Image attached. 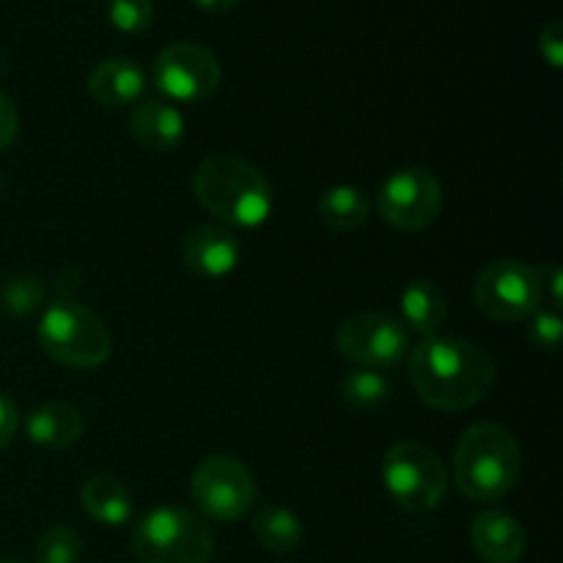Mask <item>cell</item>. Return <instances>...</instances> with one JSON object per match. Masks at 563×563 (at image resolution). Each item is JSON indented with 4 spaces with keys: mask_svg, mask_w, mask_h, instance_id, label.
Wrapping results in <instances>:
<instances>
[{
    "mask_svg": "<svg viewBox=\"0 0 563 563\" xmlns=\"http://www.w3.org/2000/svg\"><path fill=\"white\" fill-rule=\"evenodd\" d=\"M339 390L341 399L350 407H355V410H374V407L385 405V401L390 399L394 385H390V379L385 377L383 372H377V368L357 366L341 377Z\"/></svg>",
    "mask_w": 563,
    "mask_h": 563,
    "instance_id": "obj_21",
    "label": "cell"
},
{
    "mask_svg": "<svg viewBox=\"0 0 563 563\" xmlns=\"http://www.w3.org/2000/svg\"><path fill=\"white\" fill-rule=\"evenodd\" d=\"M154 20L152 0H110V22L121 33H143Z\"/></svg>",
    "mask_w": 563,
    "mask_h": 563,
    "instance_id": "obj_25",
    "label": "cell"
},
{
    "mask_svg": "<svg viewBox=\"0 0 563 563\" xmlns=\"http://www.w3.org/2000/svg\"><path fill=\"white\" fill-rule=\"evenodd\" d=\"M181 262L201 278H225L240 264V242L223 225H198L181 242Z\"/></svg>",
    "mask_w": 563,
    "mask_h": 563,
    "instance_id": "obj_12",
    "label": "cell"
},
{
    "mask_svg": "<svg viewBox=\"0 0 563 563\" xmlns=\"http://www.w3.org/2000/svg\"><path fill=\"white\" fill-rule=\"evenodd\" d=\"M471 544L487 563H517L526 555V531L511 515L487 509L473 517Z\"/></svg>",
    "mask_w": 563,
    "mask_h": 563,
    "instance_id": "obj_13",
    "label": "cell"
},
{
    "mask_svg": "<svg viewBox=\"0 0 563 563\" xmlns=\"http://www.w3.org/2000/svg\"><path fill=\"white\" fill-rule=\"evenodd\" d=\"M190 495L203 517L214 522H234L256 504V482L236 456L214 454L192 473Z\"/></svg>",
    "mask_w": 563,
    "mask_h": 563,
    "instance_id": "obj_8",
    "label": "cell"
},
{
    "mask_svg": "<svg viewBox=\"0 0 563 563\" xmlns=\"http://www.w3.org/2000/svg\"><path fill=\"white\" fill-rule=\"evenodd\" d=\"M212 550L207 522L181 506L152 509L132 533L137 563H209Z\"/></svg>",
    "mask_w": 563,
    "mask_h": 563,
    "instance_id": "obj_5",
    "label": "cell"
},
{
    "mask_svg": "<svg viewBox=\"0 0 563 563\" xmlns=\"http://www.w3.org/2000/svg\"><path fill=\"white\" fill-rule=\"evenodd\" d=\"M401 319H405V330H412V333L423 335H438L440 328L445 322V297L440 291L438 284L432 280H410L401 291Z\"/></svg>",
    "mask_w": 563,
    "mask_h": 563,
    "instance_id": "obj_17",
    "label": "cell"
},
{
    "mask_svg": "<svg viewBox=\"0 0 563 563\" xmlns=\"http://www.w3.org/2000/svg\"><path fill=\"white\" fill-rule=\"evenodd\" d=\"M80 504L88 515L108 528H119L132 517V495L124 484L108 473H97L80 489Z\"/></svg>",
    "mask_w": 563,
    "mask_h": 563,
    "instance_id": "obj_18",
    "label": "cell"
},
{
    "mask_svg": "<svg viewBox=\"0 0 563 563\" xmlns=\"http://www.w3.org/2000/svg\"><path fill=\"white\" fill-rule=\"evenodd\" d=\"M0 302L14 317H27L44 306V284L38 278H11L0 291Z\"/></svg>",
    "mask_w": 563,
    "mask_h": 563,
    "instance_id": "obj_23",
    "label": "cell"
},
{
    "mask_svg": "<svg viewBox=\"0 0 563 563\" xmlns=\"http://www.w3.org/2000/svg\"><path fill=\"white\" fill-rule=\"evenodd\" d=\"M130 130L137 143L152 152H170L185 137V115L163 99H141L130 115Z\"/></svg>",
    "mask_w": 563,
    "mask_h": 563,
    "instance_id": "obj_15",
    "label": "cell"
},
{
    "mask_svg": "<svg viewBox=\"0 0 563 563\" xmlns=\"http://www.w3.org/2000/svg\"><path fill=\"white\" fill-rule=\"evenodd\" d=\"M539 53L548 60L553 69H561L563 66V22H550V25L542 27L539 33Z\"/></svg>",
    "mask_w": 563,
    "mask_h": 563,
    "instance_id": "obj_26",
    "label": "cell"
},
{
    "mask_svg": "<svg viewBox=\"0 0 563 563\" xmlns=\"http://www.w3.org/2000/svg\"><path fill=\"white\" fill-rule=\"evenodd\" d=\"M143 91H146V77H143L141 66L130 58H108L93 66V71L88 75V93L93 97V102L108 110L137 104Z\"/></svg>",
    "mask_w": 563,
    "mask_h": 563,
    "instance_id": "obj_14",
    "label": "cell"
},
{
    "mask_svg": "<svg viewBox=\"0 0 563 563\" xmlns=\"http://www.w3.org/2000/svg\"><path fill=\"white\" fill-rule=\"evenodd\" d=\"M0 187H3V181H0Z\"/></svg>",
    "mask_w": 563,
    "mask_h": 563,
    "instance_id": "obj_32",
    "label": "cell"
},
{
    "mask_svg": "<svg viewBox=\"0 0 563 563\" xmlns=\"http://www.w3.org/2000/svg\"><path fill=\"white\" fill-rule=\"evenodd\" d=\"M539 278H542V286L544 284L550 286V295H553V308H561V302H563V273H561L559 262H544Z\"/></svg>",
    "mask_w": 563,
    "mask_h": 563,
    "instance_id": "obj_29",
    "label": "cell"
},
{
    "mask_svg": "<svg viewBox=\"0 0 563 563\" xmlns=\"http://www.w3.org/2000/svg\"><path fill=\"white\" fill-rule=\"evenodd\" d=\"M410 379L429 407L460 412L493 390L495 363L471 341L429 335L410 352Z\"/></svg>",
    "mask_w": 563,
    "mask_h": 563,
    "instance_id": "obj_1",
    "label": "cell"
},
{
    "mask_svg": "<svg viewBox=\"0 0 563 563\" xmlns=\"http://www.w3.org/2000/svg\"><path fill=\"white\" fill-rule=\"evenodd\" d=\"M319 218L335 231H352L366 223L368 201L357 187L335 185L319 198Z\"/></svg>",
    "mask_w": 563,
    "mask_h": 563,
    "instance_id": "obj_20",
    "label": "cell"
},
{
    "mask_svg": "<svg viewBox=\"0 0 563 563\" xmlns=\"http://www.w3.org/2000/svg\"><path fill=\"white\" fill-rule=\"evenodd\" d=\"M16 135H20V113H16V104L0 91V152L9 148Z\"/></svg>",
    "mask_w": 563,
    "mask_h": 563,
    "instance_id": "obj_27",
    "label": "cell"
},
{
    "mask_svg": "<svg viewBox=\"0 0 563 563\" xmlns=\"http://www.w3.org/2000/svg\"><path fill=\"white\" fill-rule=\"evenodd\" d=\"M198 203L223 223L256 229L273 214V187L256 165L231 154H212L192 176Z\"/></svg>",
    "mask_w": 563,
    "mask_h": 563,
    "instance_id": "obj_2",
    "label": "cell"
},
{
    "mask_svg": "<svg viewBox=\"0 0 563 563\" xmlns=\"http://www.w3.org/2000/svg\"><path fill=\"white\" fill-rule=\"evenodd\" d=\"M379 214L401 231H421L440 218L443 187L438 176L423 168H399L379 187Z\"/></svg>",
    "mask_w": 563,
    "mask_h": 563,
    "instance_id": "obj_11",
    "label": "cell"
},
{
    "mask_svg": "<svg viewBox=\"0 0 563 563\" xmlns=\"http://www.w3.org/2000/svg\"><path fill=\"white\" fill-rule=\"evenodd\" d=\"M335 344L346 361L377 372H385L410 355V333L405 324L385 313H355L344 319L335 333Z\"/></svg>",
    "mask_w": 563,
    "mask_h": 563,
    "instance_id": "obj_10",
    "label": "cell"
},
{
    "mask_svg": "<svg viewBox=\"0 0 563 563\" xmlns=\"http://www.w3.org/2000/svg\"><path fill=\"white\" fill-rule=\"evenodd\" d=\"M0 563H22V561H0Z\"/></svg>",
    "mask_w": 563,
    "mask_h": 563,
    "instance_id": "obj_31",
    "label": "cell"
},
{
    "mask_svg": "<svg viewBox=\"0 0 563 563\" xmlns=\"http://www.w3.org/2000/svg\"><path fill=\"white\" fill-rule=\"evenodd\" d=\"M154 86L174 102H203L220 86V60L212 49L196 42H174L163 47L152 66Z\"/></svg>",
    "mask_w": 563,
    "mask_h": 563,
    "instance_id": "obj_9",
    "label": "cell"
},
{
    "mask_svg": "<svg viewBox=\"0 0 563 563\" xmlns=\"http://www.w3.org/2000/svg\"><path fill=\"white\" fill-rule=\"evenodd\" d=\"M27 440L42 449H66L75 445L86 432V421L77 407L66 401H49V405L36 407L25 421Z\"/></svg>",
    "mask_w": 563,
    "mask_h": 563,
    "instance_id": "obj_16",
    "label": "cell"
},
{
    "mask_svg": "<svg viewBox=\"0 0 563 563\" xmlns=\"http://www.w3.org/2000/svg\"><path fill=\"white\" fill-rule=\"evenodd\" d=\"M544 286L539 269L520 258L489 262L473 284V302L484 317L515 324L542 308Z\"/></svg>",
    "mask_w": 563,
    "mask_h": 563,
    "instance_id": "obj_7",
    "label": "cell"
},
{
    "mask_svg": "<svg viewBox=\"0 0 563 563\" xmlns=\"http://www.w3.org/2000/svg\"><path fill=\"white\" fill-rule=\"evenodd\" d=\"M383 484L394 504L407 511H432L449 493V471L429 445L405 440L388 449L383 460Z\"/></svg>",
    "mask_w": 563,
    "mask_h": 563,
    "instance_id": "obj_6",
    "label": "cell"
},
{
    "mask_svg": "<svg viewBox=\"0 0 563 563\" xmlns=\"http://www.w3.org/2000/svg\"><path fill=\"white\" fill-rule=\"evenodd\" d=\"M38 344L53 361L69 368H97L110 357L113 341L102 319L71 297L49 302L38 322Z\"/></svg>",
    "mask_w": 563,
    "mask_h": 563,
    "instance_id": "obj_4",
    "label": "cell"
},
{
    "mask_svg": "<svg viewBox=\"0 0 563 563\" xmlns=\"http://www.w3.org/2000/svg\"><path fill=\"white\" fill-rule=\"evenodd\" d=\"M528 319H531L528 322V341L537 350L559 352L563 339V319L559 308H537Z\"/></svg>",
    "mask_w": 563,
    "mask_h": 563,
    "instance_id": "obj_24",
    "label": "cell"
},
{
    "mask_svg": "<svg viewBox=\"0 0 563 563\" xmlns=\"http://www.w3.org/2000/svg\"><path fill=\"white\" fill-rule=\"evenodd\" d=\"M16 427H20V410H16L14 399L0 394V454L11 445V440H14L16 434Z\"/></svg>",
    "mask_w": 563,
    "mask_h": 563,
    "instance_id": "obj_28",
    "label": "cell"
},
{
    "mask_svg": "<svg viewBox=\"0 0 563 563\" xmlns=\"http://www.w3.org/2000/svg\"><path fill=\"white\" fill-rule=\"evenodd\" d=\"M522 471V449L500 423L465 429L454 449V484L465 498L493 504L515 489Z\"/></svg>",
    "mask_w": 563,
    "mask_h": 563,
    "instance_id": "obj_3",
    "label": "cell"
},
{
    "mask_svg": "<svg viewBox=\"0 0 563 563\" xmlns=\"http://www.w3.org/2000/svg\"><path fill=\"white\" fill-rule=\"evenodd\" d=\"M258 544L269 553H291L302 542V522L291 509L278 504L262 506L253 520Z\"/></svg>",
    "mask_w": 563,
    "mask_h": 563,
    "instance_id": "obj_19",
    "label": "cell"
},
{
    "mask_svg": "<svg viewBox=\"0 0 563 563\" xmlns=\"http://www.w3.org/2000/svg\"><path fill=\"white\" fill-rule=\"evenodd\" d=\"M82 539L69 526H53L38 537L36 563H80Z\"/></svg>",
    "mask_w": 563,
    "mask_h": 563,
    "instance_id": "obj_22",
    "label": "cell"
},
{
    "mask_svg": "<svg viewBox=\"0 0 563 563\" xmlns=\"http://www.w3.org/2000/svg\"><path fill=\"white\" fill-rule=\"evenodd\" d=\"M242 0H196V5L201 11H207V14H225V11L236 9Z\"/></svg>",
    "mask_w": 563,
    "mask_h": 563,
    "instance_id": "obj_30",
    "label": "cell"
}]
</instances>
